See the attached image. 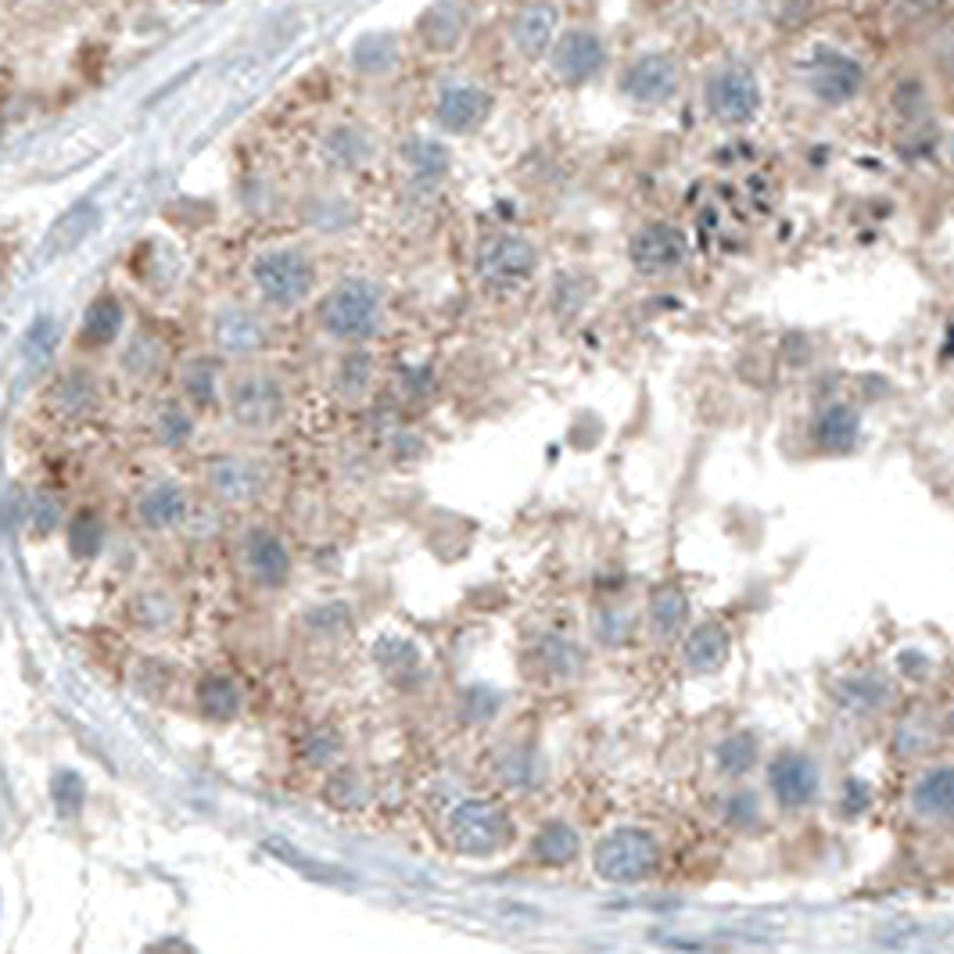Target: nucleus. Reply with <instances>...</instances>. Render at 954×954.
Returning <instances> with one entry per match:
<instances>
[{"label":"nucleus","mask_w":954,"mask_h":954,"mask_svg":"<svg viewBox=\"0 0 954 954\" xmlns=\"http://www.w3.org/2000/svg\"><path fill=\"white\" fill-rule=\"evenodd\" d=\"M162 363H166V349H162V341L151 335H137L123 356V370L137 381H151L155 373L162 370Z\"/></svg>","instance_id":"obj_40"},{"label":"nucleus","mask_w":954,"mask_h":954,"mask_svg":"<svg viewBox=\"0 0 954 954\" xmlns=\"http://www.w3.org/2000/svg\"><path fill=\"white\" fill-rule=\"evenodd\" d=\"M57 517H62V502H57L51 491H36V496L29 499V524H33L40 534L54 531Z\"/></svg>","instance_id":"obj_47"},{"label":"nucleus","mask_w":954,"mask_h":954,"mask_svg":"<svg viewBox=\"0 0 954 954\" xmlns=\"http://www.w3.org/2000/svg\"><path fill=\"white\" fill-rule=\"evenodd\" d=\"M241 568L248 574V582H255L258 589H269L277 592L292 582V549L280 539L273 528L255 524L241 534Z\"/></svg>","instance_id":"obj_13"},{"label":"nucleus","mask_w":954,"mask_h":954,"mask_svg":"<svg viewBox=\"0 0 954 954\" xmlns=\"http://www.w3.org/2000/svg\"><path fill=\"white\" fill-rule=\"evenodd\" d=\"M338 754H341V740L335 729H312L306 740H301V757L316 764V768H327Z\"/></svg>","instance_id":"obj_45"},{"label":"nucleus","mask_w":954,"mask_h":954,"mask_svg":"<svg viewBox=\"0 0 954 954\" xmlns=\"http://www.w3.org/2000/svg\"><path fill=\"white\" fill-rule=\"evenodd\" d=\"M556 25H560V8L553 4H524L517 8V14L510 19V43L520 57H534L549 54L556 40Z\"/></svg>","instance_id":"obj_18"},{"label":"nucleus","mask_w":954,"mask_h":954,"mask_svg":"<svg viewBox=\"0 0 954 954\" xmlns=\"http://www.w3.org/2000/svg\"><path fill=\"white\" fill-rule=\"evenodd\" d=\"M531 657L549 678H556V682H563V678H574L577 671L585 668L582 646H577L574 639H568V635H553V632L542 635V639L534 643Z\"/></svg>","instance_id":"obj_28"},{"label":"nucleus","mask_w":954,"mask_h":954,"mask_svg":"<svg viewBox=\"0 0 954 954\" xmlns=\"http://www.w3.org/2000/svg\"><path fill=\"white\" fill-rule=\"evenodd\" d=\"M252 284L266 309H298L316 292V263L298 244H277L252 258Z\"/></svg>","instance_id":"obj_3"},{"label":"nucleus","mask_w":954,"mask_h":954,"mask_svg":"<svg viewBox=\"0 0 954 954\" xmlns=\"http://www.w3.org/2000/svg\"><path fill=\"white\" fill-rule=\"evenodd\" d=\"M682 86V65L668 51H649L632 57L628 68L621 72V94L639 108H660L678 94Z\"/></svg>","instance_id":"obj_9"},{"label":"nucleus","mask_w":954,"mask_h":954,"mask_svg":"<svg viewBox=\"0 0 954 954\" xmlns=\"http://www.w3.org/2000/svg\"><path fill=\"white\" fill-rule=\"evenodd\" d=\"M474 269L491 292H517L539 273V248L520 234H488L477 244Z\"/></svg>","instance_id":"obj_6"},{"label":"nucleus","mask_w":954,"mask_h":954,"mask_svg":"<svg viewBox=\"0 0 954 954\" xmlns=\"http://www.w3.org/2000/svg\"><path fill=\"white\" fill-rule=\"evenodd\" d=\"M768 783L775 801L783 807H807L818 797V786H822V775H818V764L789 750V754H778L768 768Z\"/></svg>","instance_id":"obj_16"},{"label":"nucleus","mask_w":954,"mask_h":954,"mask_svg":"<svg viewBox=\"0 0 954 954\" xmlns=\"http://www.w3.org/2000/svg\"><path fill=\"white\" fill-rule=\"evenodd\" d=\"M603 65H606V43L596 29H585V25L563 29L553 40V47H549V68L568 86H582L589 80H596Z\"/></svg>","instance_id":"obj_12"},{"label":"nucleus","mask_w":954,"mask_h":954,"mask_svg":"<svg viewBox=\"0 0 954 954\" xmlns=\"http://www.w3.org/2000/svg\"><path fill=\"white\" fill-rule=\"evenodd\" d=\"M491 105H496V100H491V94L485 91L481 83L449 80L438 91L435 119H438V126L445 129V134H474V129H481L488 123Z\"/></svg>","instance_id":"obj_14"},{"label":"nucleus","mask_w":954,"mask_h":954,"mask_svg":"<svg viewBox=\"0 0 954 954\" xmlns=\"http://www.w3.org/2000/svg\"><path fill=\"white\" fill-rule=\"evenodd\" d=\"M306 628L312 635H327V639H335V635H344L352 628V611L341 600L320 603L316 611L306 614Z\"/></svg>","instance_id":"obj_42"},{"label":"nucleus","mask_w":954,"mask_h":954,"mask_svg":"<svg viewBox=\"0 0 954 954\" xmlns=\"http://www.w3.org/2000/svg\"><path fill=\"white\" fill-rule=\"evenodd\" d=\"M416 29H421V40H424L427 51L445 54V51L459 47V40H464V33H467V14H464V8L438 4V8H427V11L421 14Z\"/></svg>","instance_id":"obj_26"},{"label":"nucleus","mask_w":954,"mask_h":954,"mask_svg":"<svg viewBox=\"0 0 954 954\" xmlns=\"http://www.w3.org/2000/svg\"><path fill=\"white\" fill-rule=\"evenodd\" d=\"M327 801L335 804V807H341V812H352V807H359L367 801V786H363V778H359L356 772H338V775H330L327 778Z\"/></svg>","instance_id":"obj_44"},{"label":"nucleus","mask_w":954,"mask_h":954,"mask_svg":"<svg viewBox=\"0 0 954 954\" xmlns=\"http://www.w3.org/2000/svg\"><path fill=\"white\" fill-rule=\"evenodd\" d=\"M912 807L922 818H947L951 815V768H933L915 783Z\"/></svg>","instance_id":"obj_34"},{"label":"nucleus","mask_w":954,"mask_h":954,"mask_svg":"<svg viewBox=\"0 0 954 954\" xmlns=\"http://www.w3.org/2000/svg\"><path fill=\"white\" fill-rule=\"evenodd\" d=\"M502 775L510 778V783H517V786H528L531 783V764H528V754H517V757H510L502 764Z\"/></svg>","instance_id":"obj_52"},{"label":"nucleus","mask_w":954,"mask_h":954,"mask_svg":"<svg viewBox=\"0 0 954 954\" xmlns=\"http://www.w3.org/2000/svg\"><path fill=\"white\" fill-rule=\"evenodd\" d=\"M869 801H872V789L865 786L861 778H850V783H847V797H844L847 815H861L865 807H869Z\"/></svg>","instance_id":"obj_51"},{"label":"nucleus","mask_w":954,"mask_h":954,"mask_svg":"<svg viewBox=\"0 0 954 954\" xmlns=\"http://www.w3.org/2000/svg\"><path fill=\"white\" fill-rule=\"evenodd\" d=\"M94 223H97V205H91V201H83V205L68 209L62 220L54 223L47 244H43V255H47V258H62V255H68L72 248H80V241L91 234Z\"/></svg>","instance_id":"obj_31"},{"label":"nucleus","mask_w":954,"mask_h":954,"mask_svg":"<svg viewBox=\"0 0 954 954\" xmlns=\"http://www.w3.org/2000/svg\"><path fill=\"white\" fill-rule=\"evenodd\" d=\"M732 657V635L718 621H700L697 628L686 632L682 643V660L692 675H714L729 664Z\"/></svg>","instance_id":"obj_19"},{"label":"nucleus","mask_w":954,"mask_h":954,"mask_svg":"<svg viewBox=\"0 0 954 954\" xmlns=\"http://www.w3.org/2000/svg\"><path fill=\"white\" fill-rule=\"evenodd\" d=\"M94 399H97V388H94V381L86 378V373H65L62 381H57L54 388H51V410L54 413H65V416H80V413H86L94 406Z\"/></svg>","instance_id":"obj_35"},{"label":"nucleus","mask_w":954,"mask_h":954,"mask_svg":"<svg viewBox=\"0 0 954 954\" xmlns=\"http://www.w3.org/2000/svg\"><path fill=\"white\" fill-rule=\"evenodd\" d=\"M388 320V298L378 280L370 277H344L320 298L316 324L327 338L363 349L370 338H378Z\"/></svg>","instance_id":"obj_1"},{"label":"nucleus","mask_w":954,"mask_h":954,"mask_svg":"<svg viewBox=\"0 0 954 954\" xmlns=\"http://www.w3.org/2000/svg\"><path fill=\"white\" fill-rule=\"evenodd\" d=\"M725 818L732 822V826H754V822L761 818V804H757L754 793H735V797H729Z\"/></svg>","instance_id":"obj_49"},{"label":"nucleus","mask_w":954,"mask_h":954,"mask_svg":"<svg viewBox=\"0 0 954 954\" xmlns=\"http://www.w3.org/2000/svg\"><path fill=\"white\" fill-rule=\"evenodd\" d=\"M703 105L725 126L754 123L764 105L761 80L746 65H721L718 72H711V80L703 86Z\"/></svg>","instance_id":"obj_8"},{"label":"nucleus","mask_w":954,"mask_h":954,"mask_svg":"<svg viewBox=\"0 0 954 954\" xmlns=\"http://www.w3.org/2000/svg\"><path fill=\"white\" fill-rule=\"evenodd\" d=\"M134 621L140 632H169L177 625V600L169 592H140L134 596Z\"/></svg>","instance_id":"obj_37"},{"label":"nucleus","mask_w":954,"mask_h":954,"mask_svg":"<svg viewBox=\"0 0 954 954\" xmlns=\"http://www.w3.org/2000/svg\"><path fill=\"white\" fill-rule=\"evenodd\" d=\"M226 413L237 431L248 435H273L292 410V392L287 381L269 367H244L226 381Z\"/></svg>","instance_id":"obj_2"},{"label":"nucleus","mask_w":954,"mask_h":954,"mask_svg":"<svg viewBox=\"0 0 954 954\" xmlns=\"http://www.w3.org/2000/svg\"><path fill=\"white\" fill-rule=\"evenodd\" d=\"M757 750L761 746L754 732H732L718 743V768L732 778H740L757 764Z\"/></svg>","instance_id":"obj_38"},{"label":"nucleus","mask_w":954,"mask_h":954,"mask_svg":"<svg viewBox=\"0 0 954 954\" xmlns=\"http://www.w3.org/2000/svg\"><path fill=\"white\" fill-rule=\"evenodd\" d=\"M373 155H378V140L359 123H335L320 140L324 166L335 172H363L373 162Z\"/></svg>","instance_id":"obj_17"},{"label":"nucleus","mask_w":954,"mask_h":954,"mask_svg":"<svg viewBox=\"0 0 954 954\" xmlns=\"http://www.w3.org/2000/svg\"><path fill=\"white\" fill-rule=\"evenodd\" d=\"M499 697L491 689H485V686H474V689H467L464 692V714L470 718V721H488L491 714L499 711Z\"/></svg>","instance_id":"obj_48"},{"label":"nucleus","mask_w":954,"mask_h":954,"mask_svg":"<svg viewBox=\"0 0 954 954\" xmlns=\"http://www.w3.org/2000/svg\"><path fill=\"white\" fill-rule=\"evenodd\" d=\"M209 338L223 356L234 359H252L263 349H269L273 341V327L263 312H255L248 306H237V301H226L212 312L209 320Z\"/></svg>","instance_id":"obj_10"},{"label":"nucleus","mask_w":954,"mask_h":954,"mask_svg":"<svg viewBox=\"0 0 954 954\" xmlns=\"http://www.w3.org/2000/svg\"><path fill=\"white\" fill-rule=\"evenodd\" d=\"M201 481L205 491L230 510H244V506H255L258 499L269 491L273 474L258 456L248 453H220L212 456L205 470H201Z\"/></svg>","instance_id":"obj_5"},{"label":"nucleus","mask_w":954,"mask_h":954,"mask_svg":"<svg viewBox=\"0 0 954 954\" xmlns=\"http://www.w3.org/2000/svg\"><path fill=\"white\" fill-rule=\"evenodd\" d=\"M399 62V40L392 33H367L352 43V68L363 76H381L392 72Z\"/></svg>","instance_id":"obj_32"},{"label":"nucleus","mask_w":954,"mask_h":954,"mask_svg":"<svg viewBox=\"0 0 954 954\" xmlns=\"http://www.w3.org/2000/svg\"><path fill=\"white\" fill-rule=\"evenodd\" d=\"M105 545V520H100L97 510H80L76 517L68 520V549L72 556L80 560H94Z\"/></svg>","instance_id":"obj_39"},{"label":"nucleus","mask_w":954,"mask_h":954,"mask_svg":"<svg viewBox=\"0 0 954 954\" xmlns=\"http://www.w3.org/2000/svg\"><path fill=\"white\" fill-rule=\"evenodd\" d=\"M137 520L148 531H169L187 520V491L180 481H155L137 496Z\"/></svg>","instance_id":"obj_21"},{"label":"nucleus","mask_w":954,"mask_h":954,"mask_svg":"<svg viewBox=\"0 0 954 954\" xmlns=\"http://www.w3.org/2000/svg\"><path fill=\"white\" fill-rule=\"evenodd\" d=\"M373 384H378V359H373L367 349H349L335 367V378H330V388L341 402H363Z\"/></svg>","instance_id":"obj_24"},{"label":"nucleus","mask_w":954,"mask_h":954,"mask_svg":"<svg viewBox=\"0 0 954 954\" xmlns=\"http://www.w3.org/2000/svg\"><path fill=\"white\" fill-rule=\"evenodd\" d=\"M25 352L29 356H47L51 352V320H36L33 330L25 335Z\"/></svg>","instance_id":"obj_50"},{"label":"nucleus","mask_w":954,"mask_h":954,"mask_svg":"<svg viewBox=\"0 0 954 954\" xmlns=\"http://www.w3.org/2000/svg\"><path fill=\"white\" fill-rule=\"evenodd\" d=\"M660 847L646 829H614L592 850V865L606 883H639L657 869Z\"/></svg>","instance_id":"obj_7"},{"label":"nucleus","mask_w":954,"mask_h":954,"mask_svg":"<svg viewBox=\"0 0 954 954\" xmlns=\"http://www.w3.org/2000/svg\"><path fill=\"white\" fill-rule=\"evenodd\" d=\"M628 258L639 273H671L689 258V241L675 223H646L632 234Z\"/></svg>","instance_id":"obj_15"},{"label":"nucleus","mask_w":954,"mask_h":954,"mask_svg":"<svg viewBox=\"0 0 954 954\" xmlns=\"http://www.w3.org/2000/svg\"><path fill=\"white\" fill-rule=\"evenodd\" d=\"M646 628L657 643H671V639H678V635H686V628H689L686 592L671 582L654 589V596H649V606H646Z\"/></svg>","instance_id":"obj_22"},{"label":"nucleus","mask_w":954,"mask_h":954,"mask_svg":"<svg viewBox=\"0 0 954 954\" xmlns=\"http://www.w3.org/2000/svg\"><path fill=\"white\" fill-rule=\"evenodd\" d=\"M510 818L491 801H464L449 815V836L464 855H491L510 840Z\"/></svg>","instance_id":"obj_11"},{"label":"nucleus","mask_w":954,"mask_h":954,"mask_svg":"<svg viewBox=\"0 0 954 954\" xmlns=\"http://www.w3.org/2000/svg\"><path fill=\"white\" fill-rule=\"evenodd\" d=\"M833 692H836V700L855 714H872V711H879V707L890 703V682L883 675H872V671H858V675L840 678V682L833 686Z\"/></svg>","instance_id":"obj_27"},{"label":"nucleus","mask_w":954,"mask_h":954,"mask_svg":"<svg viewBox=\"0 0 954 954\" xmlns=\"http://www.w3.org/2000/svg\"><path fill=\"white\" fill-rule=\"evenodd\" d=\"M123 301L115 298L112 292L97 295L91 306L83 312V327H80V341L86 349H108V344L119 338L123 330Z\"/></svg>","instance_id":"obj_25"},{"label":"nucleus","mask_w":954,"mask_h":954,"mask_svg":"<svg viewBox=\"0 0 954 954\" xmlns=\"http://www.w3.org/2000/svg\"><path fill=\"white\" fill-rule=\"evenodd\" d=\"M801 80L815 100L840 108L865 91V65L855 54L833 47V43H815L801 62Z\"/></svg>","instance_id":"obj_4"},{"label":"nucleus","mask_w":954,"mask_h":954,"mask_svg":"<svg viewBox=\"0 0 954 954\" xmlns=\"http://www.w3.org/2000/svg\"><path fill=\"white\" fill-rule=\"evenodd\" d=\"M373 657H378V664L392 678H410V675L421 671V664H424L421 646L402 639V635H384L378 649H373Z\"/></svg>","instance_id":"obj_36"},{"label":"nucleus","mask_w":954,"mask_h":954,"mask_svg":"<svg viewBox=\"0 0 954 954\" xmlns=\"http://www.w3.org/2000/svg\"><path fill=\"white\" fill-rule=\"evenodd\" d=\"M812 438H815L818 449L829 453V456L855 453V445L861 438V413L850 406V402H829V406L815 416Z\"/></svg>","instance_id":"obj_20"},{"label":"nucleus","mask_w":954,"mask_h":954,"mask_svg":"<svg viewBox=\"0 0 954 954\" xmlns=\"http://www.w3.org/2000/svg\"><path fill=\"white\" fill-rule=\"evenodd\" d=\"M577 833L563 822H549L545 829H539V836L531 840V858L545 865V869H556V865H568L577 858Z\"/></svg>","instance_id":"obj_33"},{"label":"nucleus","mask_w":954,"mask_h":954,"mask_svg":"<svg viewBox=\"0 0 954 954\" xmlns=\"http://www.w3.org/2000/svg\"><path fill=\"white\" fill-rule=\"evenodd\" d=\"M198 711L209 721H234L241 711V686L230 675H205L198 682Z\"/></svg>","instance_id":"obj_29"},{"label":"nucleus","mask_w":954,"mask_h":954,"mask_svg":"<svg viewBox=\"0 0 954 954\" xmlns=\"http://www.w3.org/2000/svg\"><path fill=\"white\" fill-rule=\"evenodd\" d=\"M402 166L413 177V183H424V187H435L449 177L453 169V151L445 148L442 140H431V137H410L402 144Z\"/></svg>","instance_id":"obj_23"},{"label":"nucleus","mask_w":954,"mask_h":954,"mask_svg":"<svg viewBox=\"0 0 954 954\" xmlns=\"http://www.w3.org/2000/svg\"><path fill=\"white\" fill-rule=\"evenodd\" d=\"M155 435H158V442H162V445H169V449H180V445H187V442H191V435H194L191 413L172 402V406H166L162 413H158Z\"/></svg>","instance_id":"obj_43"},{"label":"nucleus","mask_w":954,"mask_h":954,"mask_svg":"<svg viewBox=\"0 0 954 954\" xmlns=\"http://www.w3.org/2000/svg\"><path fill=\"white\" fill-rule=\"evenodd\" d=\"M180 392L194 410H212L220 402V367L205 356L187 359L180 370Z\"/></svg>","instance_id":"obj_30"},{"label":"nucleus","mask_w":954,"mask_h":954,"mask_svg":"<svg viewBox=\"0 0 954 954\" xmlns=\"http://www.w3.org/2000/svg\"><path fill=\"white\" fill-rule=\"evenodd\" d=\"M51 801H54V812L62 818H76L83 812V801H86L83 778L72 768H62L51 778Z\"/></svg>","instance_id":"obj_41"},{"label":"nucleus","mask_w":954,"mask_h":954,"mask_svg":"<svg viewBox=\"0 0 954 954\" xmlns=\"http://www.w3.org/2000/svg\"><path fill=\"white\" fill-rule=\"evenodd\" d=\"M625 635H632V617L617 606H606V611L596 614V639L603 646H617L625 643Z\"/></svg>","instance_id":"obj_46"}]
</instances>
